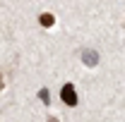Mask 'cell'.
<instances>
[{
    "instance_id": "obj_1",
    "label": "cell",
    "mask_w": 125,
    "mask_h": 122,
    "mask_svg": "<svg viewBox=\"0 0 125 122\" xmlns=\"http://www.w3.org/2000/svg\"><path fill=\"white\" fill-rule=\"evenodd\" d=\"M60 98H62V103L70 105V108L77 105V91H75V84H65V86L60 89Z\"/></svg>"
},
{
    "instance_id": "obj_2",
    "label": "cell",
    "mask_w": 125,
    "mask_h": 122,
    "mask_svg": "<svg viewBox=\"0 0 125 122\" xmlns=\"http://www.w3.org/2000/svg\"><path fill=\"white\" fill-rule=\"evenodd\" d=\"M82 62H84L87 67H96V65H99V53L92 50V48H84V50H82Z\"/></svg>"
},
{
    "instance_id": "obj_3",
    "label": "cell",
    "mask_w": 125,
    "mask_h": 122,
    "mask_svg": "<svg viewBox=\"0 0 125 122\" xmlns=\"http://www.w3.org/2000/svg\"><path fill=\"white\" fill-rule=\"evenodd\" d=\"M39 24L46 26V29H51V26L55 24V17L51 15V12H43V15H39Z\"/></svg>"
},
{
    "instance_id": "obj_4",
    "label": "cell",
    "mask_w": 125,
    "mask_h": 122,
    "mask_svg": "<svg viewBox=\"0 0 125 122\" xmlns=\"http://www.w3.org/2000/svg\"><path fill=\"white\" fill-rule=\"evenodd\" d=\"M39 98L43 101V105H51V93H48V89H41L39 91Z\"/></svg>"
},
{
    "instance_id": "obj_5",
    "label": "cell",
    "mask_w": 125,
    "mask_h": 122,
    "mask_svg": "<svg viewBox=\"0 0 125 122\" xmlns=\"http://www.w3.org/2000/svg\"><path fill=\"white\" fill-rule=\"evenodd\" d=\"M48 122H60V120H58V117H48Z\"/></svg>"
},
{
    "instance_id": "obj_6",
    "label": "cell",
    "mask_w": 125,
    "mask_h": 122,
    "mask_svg": "<svg viewBox=\"0 0 125 122\" xmlns=\"http://www.w3.org/2000/svg\"><path fill=\"white\" fill-rule=\"evenodd\" d=\"M0 91H2V77H0Z\"/></svg>"
}]
</instances>
